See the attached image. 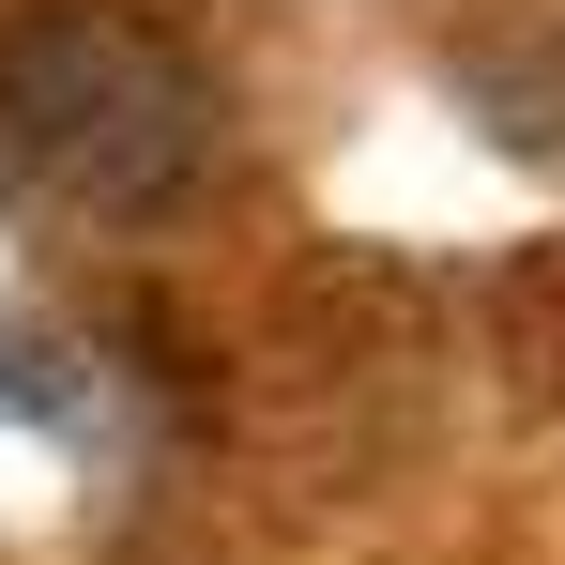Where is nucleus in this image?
Masks as SVG:
<instances>
[{"instance_id":"f257e3e1","label":"nucleus","mask_w":565,"mask_h":565,"mask_svg":"<svg viewBox=\"0 0 565 565\" xmlns=\"http://www.w3.org/2000/svg\"><path fill=\"white\" fill-rule=\"evenodd\" d=\"M230 153V93L138 0H31L0 31V184L46 214H169Z\"/></svg>"}]
</instances>
